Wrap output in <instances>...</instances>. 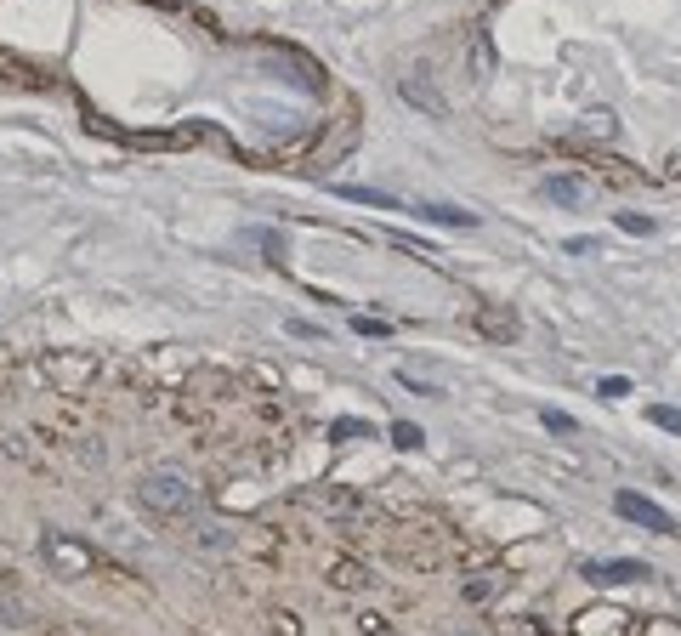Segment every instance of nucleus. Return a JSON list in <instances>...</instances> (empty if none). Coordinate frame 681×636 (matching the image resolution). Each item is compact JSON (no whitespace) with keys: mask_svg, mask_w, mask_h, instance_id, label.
I'll list each match as a JSON object with an SVG mask.
<instances>
[{"mask_svg":"<svg viewBox=\"0 0 681 636\" xmlns=\"http://www.w3.org/2000/svg\"><path fill=\"white\" fill-rule=\"evenodd\" d=\"M596 586H624V579H647V563H585Z\"/></svg>","mask_w":681,"mask_h":636,"instance_id":"obj_3","label":"nucleus"},{"mask_svg":"<svg viewBox=\"0 0 681 636\" xmlns=\"http://www.w3.org/2000/svg\"><path fill=\"white\" fill-rule=\"evenodd\" d=\"M414 210L432 222H449V228H471V210H455V205H414Z\"/></svg>","mask_w":681,"mask_h":636,"instance_id":"obj_4","label":"nucleus"},{"mask_svg":"<svg viewBox=\"0 0 681 636\" xmlns=\"http://www.w3.org/2000/svg\"><path fill=\"white\" fill-rule=\"evenodd\" d=\"M545 194H551L557 205H580V194L568 188V176H551V182H545Z\"/></svg>","mask_w":681,"mask_h":636,"instance_id":"obj_8","label":"nucleus"},{"mask_svg":"<svg viewBox=\"0 0 681 636\" xmlns=\"http://www.w3.org/2000/svg\"><path fill=\"white\" fill-rule=\"evenodd\" d=\"M619 228H624V233H636V238H647V233H653V217H636V210H619Z\"/></svg>","mask_w":681,"mask_h":636,"instance_id":"obj_7","label":"nucleus"},{"mask_svg":"<svg viewBox=\"0 0 681 636\" xmlns=\"http://www.w3.org/2000/svg\"><path fill=\"white\" fill-rule=\"evenodd\" d=\"M392 443H398V449H421L426 432H421V427H409V420H398V427H392Z\"/></svg>","mask_w":681,"mask_h":636,"instance_id":"obj_6","label":"nucleus"},{"mask_svg":"<svg viewBox=\"0 0 681 636\" xmlns=\"http://www.w3.org/2000/svg\"><path fill=\"white\" fill-rule=\"evenodd\" d=\"M647 420H653V427H665V432H681V409H670V404H653Z\"/></svg>","mask_w":681,"mask_h":636,"instance_id":"obj_5","label":"nucleus"},{"mask_svg":"<svg viewBox=\"0 0 681 636\" xmlns=\"http://www.w3.org/2000/svg\"><path fill=\"white\" fill-rule=\"evenodd\" d=\"M613 512L624 517V523H636V528H653V535H676V517L670 512H659L647 494H636V489H619L613 494Z\"/></svg>","mask_w":681,"mask_h":636,"instance_id":"obj_2","label":"nucleus"},{"mask_svg":"<svg viewBox=\"0 0 681 636\" xmlns=\"http://www.w3.org/2000/svg\"><path fill=\"white\" fill-rule=\"evenodd\" d=\"M137 500L148 512H160V517H194L199 512V489L188 483V477H176V472H148L137 483Z\"/></svg>","mask_w":681,"mask_h":636,"instance_id":"obj_1","label":"nucleus"},{"mask_svg":"<svg viewBox=\"0 0 681 636\" xmlns=\"http://www.w3.org/2000/svg\"><path fill=\"white\" fill-rule=\"evenodd\" d=\"M624 392H631V381H624V376H608V381H602V398H624Z\"/></svg>","mask_w":681,"mask_h":636,"instance_id":"obj_9","label":"nucleus"}]
</instances>
